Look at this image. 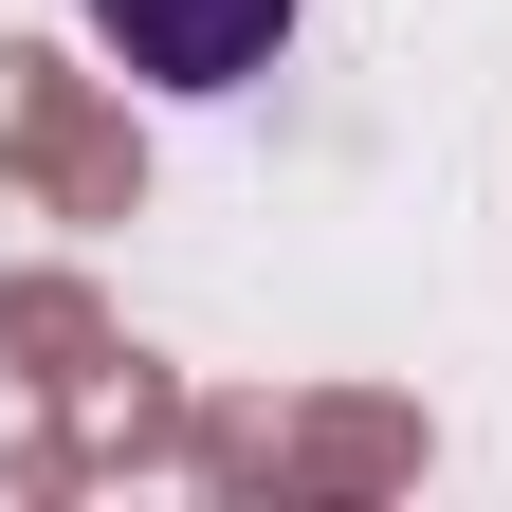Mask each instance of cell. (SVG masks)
Returning a JSON list of instances; mask_svg holds the SVG:
<instances>
[{
	"label": "cell",
	"instance_id": "obj_1",
	"mask_svg": "<svg viewBox=\"0 0 512 512\" xmlns=\"http://www.w3.org/2000/svg\"><path fill=\"white\" fill-rule=\"evenodd\" d=\"M293 19H311V0H92V55H110L128 92H183V110H202V92H256V74H275Z\"/></svg>",
	"mask_w": 512,
	"mask_h": 512
}]
</instances>
